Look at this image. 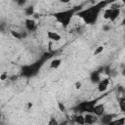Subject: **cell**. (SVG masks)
<instances>
[{"instance_id":"5bb4252c","label":"cell","mask_w":125,"mask_h":125,"mask_svg":"<svg viewBox=\"0 0 125 125\" xmlns=\"http://www.w3.org/2000/svg\"><path fill=\"white\" fill-rule=\"evenodd\" d=\"M73 122L76 123V124H80V125L85 124L84 123V115H83V113H77V114L73 115Z\"/></svg>"},{"instance_id":"3957f363","label":"cell","mask_w":125,"mask_h":125,"mask_svg":"<svg viewBox=\"0 0 125 125\" xmlns=\"http://www.w3.org/2000/svg\"><path fill=\"white\" fill-rule=\"evenodd\" d=\"M97 101H85L78 104L76 106V110L78 113H85V112H92L94 105L97 104Z\"/></svg>"},{"instance_id":"cb8c5ba5","label":"cell","mask_w":125,"mask_h":125,"mask_svg":"<svg viewBox=\"0 0 125 125\" xmlns=\"http://www.w3.org/2000/svg\"><path fill=\"white\" fill-rule=\"evenodd\" d=\"M32 106H33V103H32V102H27V103L25 104V109H26V110L31 109Z\"/></svg>"},{"instance_id":"484cf974","label":"cell","mask_w":125,"mask_h":125,"mask_svg":"<svg viewBox=\"0 0 125 125\" xmlns=\"http://www.w3.org/2000/svg\"><path fill=\"white\" fill-rule=\"evenodd\" d=\"M71 0H60V2H62V4H67V3H69Z\"/></svg>"},{"instance_id":"7c38bea8","label":"cell","mask_w":125,"mask_h":125,"mask_svg":"<svg viewBox=\"0 0 125 125\" xmlns=\"http://www.w3.org/2000/svg\"><path fill=\"white\" fill-rule=\"evenodd\" d=\"M120 14H121V9H111V15H110V18L108 21L110 22L115 21L119 18Z\"/></svg>"},{"instance_id":"5b68a950","label":"cell","mask_w":125,"mask_h":125,"mask_svg":"<svg viewBox=\"0 0 125 125\" xmlns=\"http://www.w3.org/2000/svg\"><path fill=\"white\" fill-rule=\"evenodd\" d=\"M24 27L26 29V31L28 32H31V31H34L37 27V23L35 21L34 19H31V18H26L24 20Z\"/></svg>"},{"instance_id":"ba28073f","label":"cell","mask_w":125,"mask_h":125,"mask_svg":"<svg viewBox=\"0 0 125 125\" xmlns=\"http://www.w3.org/2000/svg\"><path fill=\"white\" fill-rule=\"evenodd\" d=\"M95 115H97L98 117L102 116L104 112H105V107L104 104H96L93 107V111H92Z\"/></svg>"},{"instance_id":"8fae6325","label":"cell","mask_w":125,"mask_h":125,"mask_svg":"<svg viewBox=\"0 0 125 125\" xmlns=\"http://www.w3.org/2000/svg\"><path fill=\"white\" fill-rule=\"evenodd\" d=\"M101 72L99 70H94L91 74H90V81L93 83V84H98L99 81L101 80Z\"/></svg>"},{"instance_id":"52a82bcc","label":"cell","mask_w":125,"mask_h":125,"mask_svg":"<svg viewBox=\"0 0 125 125\" xmlns=\"http://www.w3.org/2000/svg\"><path fill=\"white\" fill-rule=\"evenodd\" d=\"M84 115V123L85 124H94L96 122H98L99 117L97 115H95L93 112H85L83 113Z\"/></svg>"},{"instance_id":"7402d4cb","label":"cell","mask_w":125,"mask_h":125,"mask_svg":"<svg viewBox=\"0 0 125 125\" xmlns=\"http://www.w3.org/2000/svg\"><path fill=\"white\" fill-rule=\"evenodd\" d=\"M8 77H9V75L6 71H3L2 73H0V81H5L8 79Z\"/></svg>"},{"instance_id":"30bf717a","label":"cell","mask_w":125,"mask_h":125,"mask_svg":"<svg viewBox=\"0 0 125 125\" xmlns=\"http://www.w3.org/2000/svg\"><path fill=\"white\" fill-rule=\"evenodd\" d=\"M46 35H47V37H48L49 40L54 41V42H59L62 39L61 34H59L58 32L54 31V30H48L47 33H46Z\"/></svg>"},{"instance_id":"7a4b0ae2","label":"cell","mask_w":125,"mask_h":125,"mask_svg":"<svg viewBox=\"0 0 125 125\" xmlns=\"http://www.w3.org/2000/svg\"><path fill=\"white\" fill-rule=\"evenodd\" d=\"M74 14H75V10L74 9H67V10L57 12L53 16H54L55 20L59 23H61L62 25V27L66 28L70 24L71 19H72V17H73Z\"/></svg>"},{"instance_id":"ffe728a7","label":"cell","mask_w":125,"mask_h":125,"mask_svg":"<svg viewBox=\"0 0 125 125\" xmlns=\"http://www.w3.org/2000/svg\"><path fill=\"white\" fill-rule=\"evenodd\" d=\"M58 108H59L60 111L64 112V111H65V105H64V104H63L62 102L59 101V102H58Z\"/></svg>"},{"instance_id":"2e32d148","label":"cell","mask_w":125,"mask_h":125,"mask_svg":"<svg viewBox=\"0 0 125 125\" xmlns=\"http://www.w3.org/2000/svg\"><path fill=\"white\" fill-rule=\"evenodd\" d=\"M11 34L13 35V37H14V38L19 39V40H21V39H22V38H24V37L26 36V32L15 31V30H12V31H11Z\"/></svg>"},{"instance_id":"4fadbf2b","label":"cell","mask_w":125,"mask_h":125,"mask_svg":"<svg viewBox=\"0 0 125 125\" xmlns=\"http://www.w3.org/2000/svg\"><path fill=\"white\" fill-rule=\"evenodd\" d=\"M62 62V59H60V58L53 59V60L50 62V68H51V69H57V68H59V67L61 66Z\"/></svg>"},{"instance_id":"e0dca14e","label":"cell","mask_w":125,"mask_h":125,"mask_svg":"<svg viewBox=\"0 0 125 125\" xmlns=\"http://www.w3.org/2000/svg\"><path fill=\"white\" fill-rule=\"evenodd\" d=\"M118 105L120 107V110L122 112L125 111V98L124 97H121L119 100H118Z\"/></svg>"},{"instance_id":"277c9868","label":"cell","mask_w":125,"mask_h":125,"mask_svg":"<svg viewBox=\"0 0 125 125\" xmlns=\"http://www.w3.org/2000/svg\"><path fill=\"white\" fill-rule=\"evenodd\" d=\"M109 83H110V78L107 76L105 78H101V80L99 81V83L97 84V88H98V91L100 93H104L107 90L108 86H109Z\"/></svg>"},{"instance_id":"9a60e30c","label":"cell","mask_w":125,"mask_h":125,"mask_svg":"<svg viewBox=\"0 0 125 125\" xmlns=\"http://www.w3.org/2000/svg\"><path fill=\"white\" fill-rule=\"evenodd\" d=\"M24 15L27 17V18H29V17H31V16H33L34 15V13H35V8H34V6L33 5H29V6H26L25 8H24Z\"/></svg>"},{"instance_id":"6da1fadb","label":"cell","mask_w":125,"mask_h":125,"mask_svg":"<svg viewBox=\"0 0 125 125\" xmlns=\"http://www.w3.org/2000/svg\"><path fill=\"white\" fill-rule=\"evenodd\" d=\"M116 0H103L97 4H94L93 6L87 8V9H83L79 12L76 13V15L81 18L85 23L87 24H94L98 18H99V15L101 13V11L103 9H104L108 4L114 2Z\"/></svg>"},{"instance_id":"44dd1931","label":"cell","mask_w":125,"mask_h":125,"mask_svg":"<svg viewBox=\"0 0 125 125\" xmlns=\"http://www.w3.org/2000/svg\"><path fill=\"white\" fill-rule=\"evenodd\" d=\"M15 2L19 7H24L27 3V0H16Z\"/></svg>"},{"instance_id":"4316f807","label":"cell","mask_w":125,"mask_h":125,"mask_svg":"<svg viewBox=\"0 0 125 125\" xmlns=\"http://www.w3.org/2000/svg\"><path fill=\"white\" fill-rule=\"evenodd\" d=\"M1 119H2V112H1V110H0V121H1Z\"/></svg>"},{"instance_id":"9c48e42d","label":"cell","mask_w":125,"mask_h":125,"mask_svg":"<svg viewBox=\"0 0 125 125\" xmlns=\"http://www.w3.org/2000/svg\"><path fill=\"white\" fill-rule=\"evenodd\" d=\"M99 118H101V123L102 124H110L111 121L115 118V115L114 114H111V113H104L102 116H100Z\"/></svg>"},{"instance_id":"d6986e66","label":"cell","mask_w":125,"mask_h":125,"mask_svg":"<svg viewBox=\"0 0 125 125\" xmlns=\"http://www.w3.org/2000/svg\"><path fill=\"white\" fill-rule=\"evenodd\" d=\"M125 123V119H124V117H121L120 119H117V120H112L111 121V123L110 124H117V125H123Z\"/></svg>"},{"instance_id":"603a6c76","label":"cell","mask_w":125,"mask_h":125,"mask_svg":"<svg viewBox=\"0 0 125 125\" xmlns=\"http://www.w3.org/2000/svg\"><path fill=\"white\" fill-rule=\"evenodd\" d=\"M74 88H75L76 90L81 89V88H82V82H81V81H76V82L74 83Z\"/></svg>"},{"instance_id":"ac0fdd59","label":"cell","mask_w":125,"mask_h":125,"mask_svg":"<svg viewBox=\"0 0 125 125\" xmlns=\"http://www.w3.org/2000/svg\"><path fill=\"white\" fill-rule=\"evenodd\" d=\"M104 47L103 45H100V46L96 47V49L94 50V56H98V55L102 54L103 51H104Z\"/></svg>"},{"instance_id":"8992f818","label":"cell","mask_w":125,"mask_h":125,"mask_svg":"<svg viewBox=\"0 0 125 125\" xmlns=\"http://www.w3.org/2000/svg\"><path fill=\"white\" fill-rule=\"evenodd\" d=\"M39 62H37V63H33V64H31V65H28V66H25V67H23L22 68V74H24V75H26V76H31V75H33L34 73H36V71L38 70V67L37 68H35L36 66H38V64H40V63H38Z\"/></svg>"},{"instance_id":"d4e9b609","label":"cell","mask_w":125,"mask_h":125,"mask_svg":"<svg viewBox=\"0 0 125 125\" xmlns=\"http://www.w3.org/2000/svg\"><path fill=\"white\" fill-rule=\"evenodd\" d=\"M48 124H49V125H58V124H59V122H58L54 117H52V118L50 119V121L48 122Z\"/></svg>"}]
</instances>
